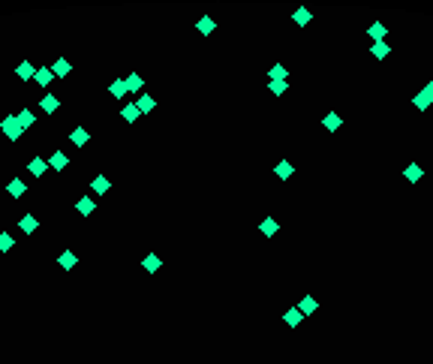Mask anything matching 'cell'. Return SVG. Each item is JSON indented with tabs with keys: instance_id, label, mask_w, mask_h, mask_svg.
Returning <instances> with one entry per match:
<instances>
[{
	"instance_id": "cell-12",
	"label": "cell",
	"mask_w": 433,
	"mask_h": 364,
	"mask_svg": "<svg viewBox=\"0 0 433 364\" xmlns=\"http://www.w3.org/2000/svg\"><path fill=\"white\" fill-rule=\"evenodd\" d=\"M123 81H126V90H132V93H135V90H141V84H145V78H141V75H135V72H132V75H126Z\"/></svg>"
},
{
	"instance_id": "cell-19",
	"label": "cell",
	"mask_w": 433,
	"mask_h": 364,
	"mask_svg": "<svg viewBox=\"0 0 433 364\" xmlns=\"http://www.w3.org/2000/svg\"><path fill=\"white\" fill-rule=\"evenodd\" d=\"M196 27H199V33H205V36H208V33H214V27H217V24H214V18H199V24H196Z\"/></svg>"
},
{
	"instance_id": "cell-9",
	"label": "cell",
	"mask_w": 433,
	"mask_h": 364,
	"mask_svg": "<svg viewBox=\"0 0 433 364\" xmlns=\"http://www.w3.org/2000/svg\"><path fill=\"white\" fill-rule=\"evenodd\" d=\"M15 117H18V124H21V130H24V127H33V120H36L30 108H21V111H15Z\"/></svg>"
},
{
	"instance_id": "cell-31",
	"label": "cell",
	"mask_w": 433,
	"mask_h": 364,
	"mask_svg": "<svg viewBox=\"0 0 433 364\" xmlns=\"http://www.w3.org/2000/svg\"><path fill=\"white\" fill-rule=\"evenodd\" d=\"M271 93H286V81H271Z\"/></svg>"
},
{
	"instance_id": "cell-18",
	"label": "cell",
	"mask_w": 433,
	"mask_h": 364,
	"mask_svg": "<svg viewBox=\"0 0 433 364\" xmlns=\"http://www.w3.org/2000/svg\"><path fill=\"white\" fill-rule=\"evenodd\" d=\"M298 310H301V313H307V316H310V313H313V310H316V298H313V295H304V301H301V304H298Z\"/></svg>"
},
{
	"instance_id": "cell-4",
	"label": "cell",
	"mask_w": 433,
	"mask_h": 364,
	"mask_svg": "<svg viewBox=\"0 0 433 364\" xmlns=\"http://www.w3.org/2000/svg\"><path fill=\"white\" fill-rule=\"evenodd\" d=\"M27 169H30V175H36V178H42V175L48 172V163L36 157V160H30V163H27Z\"/></svg>"
},
{
	"instance_id": "cell-2",
	"label": "cell",
	"mask_w": 433,
	"mask_h": 364,
	"mask_svg": "<svg viewBox=\"0 0 433 364\" xmlns=\"http://www.w3.org/2000/svg\"><path fill=\"white\" fill-rule=\"evenodd\" d=\"M75 211H78L81 217H90V214L96 211V205H93V199H90V196H81V199L75 202Z\"/></svg>"
},
{
	"instance_id": "cell-33",
	"label": "cell",
	"mask_w": 433,
	"mask_h": 364,
	"mask_svg": "<svg viewBox=\"0 0 433 364\" xmlns=\"http://www.w3.org/2000/svg\"><path fill=\"white\" fill-rule=\"evenodd\" d=\"M421 96H424V99H427V102H430V99H433V78H430V81H427V90H424V93H421Z\"/></svg>"
},
{
	"instance_id": "cell-22",
	"label": "cell",
	"mask_w": 433,
	"mask_h": 364,
	"mask_svg": "<svg viewBox=\"0 0 433 364\" xmlns=\"http://www.w3.org/2000/svg\"><path fill=\"white\" fill-rule=\"evenodd\" d=\"M406 178H409V181H421V178H424V169H421V166H409V169H406Z\"/></svg>"
},
{
	"instance_id": "cell-28",
	"label": "cell",
	"mask_w": 433,
	"mask_h": 364,
	"mask_svg": "<svg viewBox=\"0 0 433 364\" xmlns=\"http://www.w3.org/2000/svg\"><path fill=\"white\" fill-rule=\"evenodd\" d=\"M385 51H388V45H385V39H379L373 45V57H385Z\"/></svg>"
},
{
	"instance_id": "cell-7",
	"label": "cell",
	"mask_w": 433,
	"mask_h": 364,
	"mask_svg": "<svg viewBox=\"0 0 433 364\" xmlns=\"http://www.w3.org/2000/svg\"><path fill=\"white\" fill-rule=\"evenodd\" d=\"M120 114H123V120H126V124H132L141 111H138V105H135V102H126V105L120 108Z\"/></svg>"
},
{
	"instance_id": "cell-8",
	"label": "cell",
	"mask_w": 433,
	"mask_h": 364,
	"mask_svg": "<svg viewBox=\"0 0 433 364\" xmlns=\"http://www.w3.org/2000/svg\"><path fill=\"white\" fill-rule=\"evenodd\" d=\"M69 139H72V145H75V148H84V145H87V130H84V127H75Z\"/></svg>"
},
{
	"instance_id": "cell-20",
	"label": "cell",
	"mask_w": 433,
	"mask_h": 364,
	"mask_svg": "<svg viewBox=\"0 0 433 364\" xmlns=\"http://www.w3.org/2000/svg\"><path fill=\"white\" fill-rule=\"evenodd\" d=\"M108 90H111V96H117V99H120V96L126 93V81H123V78H117V81H111V87H108Z\"/></svg>"
},
{
	"instance_id": "cell-27",
	"label": "cell",
	"mask_w": 433,
	"mask_h": 364,
	"mask_svg": "<svg viewBox=\"0 0 433 364\" xmlns=\"http://www.w3.org/2000/svg\"><path fill=\"white\" fill-rule=\"evenodd\" d=\"M370 36H373V39H376V42H379V39H382V36H385V27H382V24H379V21H376V24H373V27H370Z\"/></svg>"
},
{
	"instance_id": "cell-10",
	"label": "cell",
	"mask_w": 433,
	"mask_h": 364,
	"mask_svg": "<svg viewBox=\"0 0 433 364\" xmlns=\"http://www.w3.org/2000/svg\"><path fill=\"white\" fill-rule=\"evenodd\" d=\"M24 190H27V187H24V181H18V178L6 184V193H9L12 199H15V196H24Z\"/></svg>"
},
{
	"instance_id": "cell-13",
	"label": "cell",
	"mask_w": 433,
	"mask_h": 364,
	"mask_svg": "<svg viewBox=\"0 0 433 364\" xmlns=\"http://www.w3.org/2000/svg\"><path fill=\"white\" fill-rule=\"evenodd\" d=\"M90 190H93V193H108V178H105V175H96L93 184H90Z\"/></svg>"
},
{
	"instance_id": "cell-5",
	"label": "cell",
	"mask_w": 433,
	"mask_h": 364,
	"mask_svg": "<svg viewBox=\"0 0 433 364\" xmlns=\"http://www.w3.org/2000/svg\"><path fill=\"white\" fill-rule=\"evenodd\" d=\"M51 72H54V75H57V78H63V75H69V72H72V63H69V60H63V57H60V60H57V63H54V66H51Z\"/></svg>"
},
{
	"instance_id": "cell-24",
	"label": "cell",
	"mask_w": 433,
	"mask_h": 364,
	"mask_svg": "<svg viewBox=\"0 0 433 364\" xmlns=\"http://www.w3.org/2000/svg\"><path fill=\"white\" fill-rule=\"evenodd\" d=\"M286 78V66H271V81H283Z\"/></svg>"
},
{
	"instance_id": "cell-14",
	"label": "cell",
	"mask_w": 433,
	"mask_h": 364,
	"mask_svg": "<svg viewBox=\"0 0 433 364\" xmlns=\"http://www.w3.org/2000/svg\"><path fill=\"white\" fill-rule=\"evenodd\" d=\"M33 78H36V84H42V87H45V84H51L54 72H51V69H36V75H33Z\"/></svg>"
},
{
	"instance_id": "cell-23",
	"label": "cell",
	"mask_w": 433,
	"mask_h": 364,
	"mask_svg": "<svg viewBox=\"0 0 433 364\" xmlns=\"http://www.w3.org/2000/svg\"><path fill=\"white\" fill-rule=\"evenodd\" d=\"M18 226H21V232H33V229H36V220L27 214V217H21V223H18Z\"/></svg>"
},
{
	"instance_id": "cell-17",
	"label": "cell",
	"mask_w": 433,
	"mask_h": 364,
	"mask_svg": "<svg viewBox=\"0 0 433 364\" xmlns=\"http://www.w3.org/2000/svg\"><path fill=\"white\" fill-rule=\"evenodd\" d=\"M160 265H163V262H160V256H154V253H151V256H145V262H141V268H145V271H160Z\"/></svg>"
},
{
	"instance_id": "cell-1",
	"label": "cell",
	"mask_w": 433,
	"mask_h": 364,
	"mask_svg": "<svg viewBox=\"0 0 433 364\" xmlns=\"http://www.w3.org/2000/svg\"><path fill=\"white\" fill-rule=\"evenodd\" d=\"M0 130H3V133H6V139H12V142H18V139H21V133H24L15 114H9V117H3V120H0Z\"/></svg>"
},
{
	"instance_id": "cell-3",
	"label": "cell",
	"mask_w": 433,
	"mask_h": 364,
	"mask_svg": "<svg viewBox=\"0 0 433 364\" xmlns=\"http://www.w3.org/2000/svg\"><path fill=\"white\" fill-rule=\"evenodd\" d=\"M48 166H51V169H57V172H63V169L69 166V157H66L63 151H54V154H51V160H48Z\"/></svg>"
},
{
	"instance_id": "cell-25",
	"label": "cell",
	"mask_w": 433,
	"mask_h": 364,
	"mask_svg": "<svg viewBox=\"0 0 433 364\" xmlns=\"http://www.w3.org/2000/svg\"><path fill=\"white\" fill-rule=\"evenodd\" d=\"M42 108H45V111H54V108H57V96H51V93L42 96Z\"/></svg>"
},
{
	"instance_id": "cell-11",
	"label": "cell",
	"mask_w": 433,
	"mask_h": 364,
	"mask_svg": "<svg viewBox=\"0 0 433 364\" xmlns=\"http://www.w3.org/2000/svg\"><path fill=\"white\" fill-rule=\"evenodd\" d=\"M292 18H295V24H301V27H304V24H310V18H313V15H310V9H307V6H301V9H295V15H292Z\"/></svg>"
},
{
	"instance_id": "cell-26",
	"label": "cell",
	"mask_w": 433,
	"mask_h": 364,
	"mask_svg": "<svg viewBox=\"0 0 433 364\" xmlns=\"http://www.w3.org/2000/svg\"><path fill=\"white\" fill-rule=\"evenodd\" d=\"M322 124H325V130H337V127H340V114H328Z\"/></svg>"
},
{
	"instance_id": "cell-15",
	"label": "cell",
	"mask_w": 433,
	"mask_h": 364,
	"mask_svg": "<svg viewBox=\"0 0 433 364\" xmlns=\"http://www.w3.org/2000/svg\"><path fill=\"white\" fill-rule=\"evenodd\" d=\"M135 105H138V111H141V114H148V111H151V108H154V105H157V102H154V99H151V96H148V93H141V96H138V102H135Z\"/></svg>"
},
{
	"instance_id": "cell-32",
	"label": "cell",
	"mask_w": 433,
	"mask_h": 364,
	"mask_svg": "<svg viewBox=\"0 0 433 364\" xmlns=\"http://www.w3.org/2000/svg\"><path fill=\"white\" fill-rule=\"evenodd\" d=\"M12 247V235H0V250H9Z\"/></svg>"
},
{
	"instance_id": "cell-30",
	"label": "cell",
	"mask_w": 433,
	"mask_h": 364,
	"mask_svg": "<svg viewBox=\"0 0 433 364\" xmlns=\"http://www.w3.org/2000/svg\"><path fill=\"white\" fill-rule=\"evenodd\" d=\"M301 316H304L301 310H289V313H286V322H289V325H298V322H301Z\"/></svg>"
},
{
	"instance_id": "cell-6",
	"label": "cell",
	"mask_w": 433,
	"mask_h": 364,
	"mask_svg": "<svg viewBox=\"0 0 433 364\" xmlns=\"http://www.w3.org/2000/svg\"><path fill=\"white\" fill-rule=\"evenodd\" d=\"M33 75H36L33 63H30V60H21V63H18V78H21V81H27V78H33Z\"/></svg>"
},
{
	"instance_id": "cell-16",
	"label": "cell",
	"mask_w": 433,
	"mask_h": 364,
	"mask_svg": "<svg viewBox=\"0 0 433 364\" xmlns=\"http://www.w3.org/2000/svg\"><path fill=\"white\" fill-rule=\"evenodd\" d=\"M57 262H60V268H66V271H69V268H75V262H78V259H75V253H72V250H66Z\"/></svg>"
},
{
	"instance_id": "cell-21",
	"label": "cell",
	"mask_w": 433,
	"mask_h": 364,
	"mask_svg": "<svg viewBox=\"0 0 433 364\" xmlns=\"http://www.w3.org/2000/svg\"><path fill=\"white\" fill-rule=\"evenodd\" d=\"M277 229H280V226H277V220H271V217H268V220H262V235H268V238H271V235H277Z\"/></svg>"
},
{
	"instance_id": "cell-29",
	"label": "cell",
	"mask_w": 433,
	"mask_h": 364,
	"mask_svg": "<svg viewBox=\"0 0 433 364\" xmlns=\"http://www.w3.org/2000/svg\"><path fill=\"white\" fill-rule=\"evenodd\" d=\"M292 175V163H280L277 166V178H289Z\"/></svg>"
}]
</instances>
